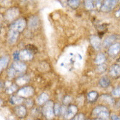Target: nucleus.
Here are the masks:
<instances>
[{
  "label": "nucleus",
  "mask_w": 120,
  "mask_h": 120,
  "mask_svg": "<svg viewBox=\"0 0 120 120\" xmlns=\"http://www.w3.org/2000/svg\"><path fill=\"white\" fill-rule=\"evenodd\" d=\"M13 58L15 60H19V53L18 52H16L13 54Z\"/></svg>",
  "instance_id": "nucleus-32"
},
{
  "label": "nucleus",
  "mask_w": 120,
  "mask_h": 120,
  "mask_svg": "<svg viewBox=\"0 0 120 120\" xmlns=\"http://www.w3.org/2000/svg\"><path fill=\"white\" fill-rule=\"evenodd\" d=\"M28 81L29 79H27L26 77H22V78H20V79H18V80L17 81V82L19 85H23L25 83L27 82Z\"/></svg>",
  "instance_id": "nucleus-27"
},
{
  "label": "nucleus",
  "mask_w": 120,
  "mask_h": 120,
  "mask_svg": "<svg viewBox=\"0 0 120 120\" xmlns=\"http://www.w3.org/2000/svg\"><path fill=\"white\" fill-rule=\"evenodd\" d=\"M19 10L16 8H12L8 10L6 13V18L9 21H11L19 15Z\"/></svg>",
  "instance_id": "nucleus-7"
},
{
  "label": "nucleus",
  "mask_w": 120,
  "mask_h": 120,
  "mask_svg": "<svg viewBox=\"0 0 120 120\" xmlns=\"http://www.w3.org/2000/svg\"><path fill=\"white\" fill-rule=\"evenodd\" d=\"M33 58V53L28 50H24L19 53V58L23 60H29Z\"/></svg>",
  "instance_id": "nucleus-10"
},
{
  "label": "nucleus",
  "mask_w": 120,
  "mask_h": 120,
  "mask_svg": "<svg viewBox=\"0 0 120 120\" xmlns=\"http://www.w3.org/2000/svg\"><path fill=\"white\" fill-rule=\"evenodd\" d=\"M19 31L15 30L10 29L8 35V41L10 44H14L16 41L19 36Z\"/></svg>",
  "instance_id": "nucleus-6"
},
{
  "label": "nucleus",
  "mask_w": 120,
  "mask_h": 120,
  "mask_svg": "<svg viewBox=\"0 0 120 120\" xmlns=\"http://www.w3.org/2000/svg\"><path fill=\"white\" fill-rule=\"evenodd\" d=\"M80 0H68V6L73 8H76L79 6Z\"/></svg>",
  "instance_id": "nucleus-19"
},
{
  "label": "nucleus",
  "mask_w": 120,
  "mask_h": 120,
  "mask_svg": "<svg viewBox=\"0 0 120 120\" xmlns=\"http://www.w3.org/2000/svg\"><path fill=\"white\" fill-rule=\"evenodd\" d=\"M85 4L88 9H92L94 7L93 0H85Z\"/></svg>",
  "instance_id": "nucleus-25"
},
{
  "label": "nucleus",
  "mask_w": 120,
  "mask_h": 120,
  "mask_svg": "<svg viewBox=\"0 0 120 120\" xmlns=\"http://www.w3.org/2000/svg\"></svg>",
  "instance_id": "nucleus-36"
},
{
  "label": "nucleus",
  "mask_w": 120,
  "mask_h": 120,
  "mask_svg": "<svg viewBox=\"0 0 120 120\" xmlns=\"http://www.w3.org/2000/svg\"><path fill=\"white\" fill-rule=\"evenodd\" d=\"M25 26H26V21H25L24 19L22 18L18 19L16 22L13 23L10 26V29L15 30L20 32L23 31Z\"/></svg>",
  "instance_id": "nucleus-5"
},
{
  "label": "nucleus",
  "mask_w": 120,
  "mask_h": 120,
  "mask_svg": "<svg viewBox=\"0 0 120 120\" xmlns=\"http://www.w3.org/2000/svg\"><path fill=\"white\" fill-rule=\"evenodd\" d=\"M11 101L13 104H19L23 101V98L16 97V96H14L11 98Z\"/></svg>",
  "instance_id": "nucleus-24"
},
{
  "label": "nucleus",
  "mask_w": 120,
  "mask_h": 120,
  "mask_svg": "<svg viewBox=\"0 0 120 120\" xmlns=\"http://www.w3.org/2000/svg\"><path fill=\"white\" fill-rule=\"evenodd\" d=\"M34 93V90L33 88L28 86V87L23 88L21 89L18 92V94L19 96H23V97H29L31 96Z\"/></svg>",
  "instance_id": "nucleus-8"
},
{
  "label": "nucleus",
  "mask_w": 120,
  "mask_h": 120,
  "mask_svg": "<svg viewBox=\"0 0 120 120\" xmlns=\"http://www.w3.org/2000/svg\"><path fill=\"white\" fill-rule=\"evenodd\" d=\"M26 49L30 52H31L32 53H36L37 51V49L34 45H27L26 46Z\"/></svg>",
  "instance_id": "nucleus-26"
},
{
  "label": "nucleus",
  "mask_w": 120,
  "mask_h": 120,
  "mask_svg": "<svg viewBox=\"0 0 120 120\" xmlns=\"http://www.w3.org/2000/svg\"><path fill=\"white\" fill-rule=\"evenodd\" d=\"M26 67L25 64L22 62L16 61L13 64L11 68H9L8 71V76L10 77H14L16 73H22L25 71Z\"/></svg>",
  "instance_id": "nucleus-1"
},
{
  "label": "nucleus",
  "mask_w": 120,
  "mask_h": 120,
  "mask_svg": "<svg viewBox=\"0 0 120 120\" xmlns=\"http://www.w3.org/2000/svg\"><path fill=\"white\" fill-rule=\"evenodd\" d=\"M112 120H120V118H119L116 115H112Z\"/></svg>",
  "instance_id": "nucleus-34"
},
{
  "label": "nucleus",
  "mask_w": 120,
  "mask_h": 120,
  "mask_svg": "<svg viewBox=\"0 0 120 120\" xmlns=\"http://www.w3.org/2000/svg\"><path fill=\"white\" fill-rule=\"evenodd\" d=\"M16 113L18 116L22 117L26 113V109L23 106H19L16 108Z\"/></svg>",
  "instance_id": "nucleus-18"
},
{
  "label": "nucleus",
  "mask_w": 120,
  "mask_h": 120,
  "mask_svg": "<svg viewBox=\"0 0 120 120\" xmlns=\"http://www.w3.org/2000/svg\"><path fill=\"white\" fill-rule=\"evenodd\" d=\"M53 102L49 101L47 102L43 108V113L45 116L51 118L53 116Z\"/></svg>",
  "instance_id": "nucleus-3"
},
{
  "label": "nucleus",
  "mask_w": 120,
  "mask_h": 120,
  "mask_svg": "<svg viewBox=\"0 0 120 120\" xmlns=\"http://www.w3.org/2000/svg\"><path fill=\"white\" fill-rule=\"evenodd\" d=\"M93 116L100 120H106L109 116V111L103 106L97 107L93 112Z\"/></svg>",
  "instance_id": "nucleus-2"
},
{
  "label": "nucleus",
  "mask_w": 120,
  "mask_h": 120,
  "mask_svg": "<svg viewBox=\"0 0 120 120\" xmlns=\"http://www.w3.org/2000/svg\"><path fill=\"white\" fill-rule=\"evenodd\" d=\"M101 99L104 101H106L107 103H109V104H113V103H114V100H113V98L110 96H106V95L101 96Z\"/></svg>",
  "instance_id": "nucleus-23"
},
{
  "label": "nucleus",
  "mask_w": 120,
  "mask_h": 120,
  "mask_svg": "<svg viewBox=\"0 0 120 120\" xmlns=\"http://www.w3.org/2000/svg\"><path fill=\"white\" fill-rule=\"evenodd\" d=\"M110 74L113 77H118L120 76V66L113 65L110 68Z\"/></svg>",
  "instance_id": "nucleus-13"
},
{
  "label": "nucleus",
  "mask_w": 120,
  "mask_h": 120,
  "mask_svg": "<svg viewBox=\"0 0 120 120\" xmlns=\"http://www.w3.org/2000/svg\"><path fill=\"white\" fill-rule=\"evenodd\" d=\"M111 82L109 78L106 76H104L101 78L99 81L100 85L103 88H106L109 85Z\"/></svg>",
  "instance_id": "nucleus-16"
},
{
  "label": "nucleus",
  "mask_w": 120,
  "mask_h": 120,
  "mask_svg": "<svg viewBox=\"0 0 120 120\" xmlns=\"http://www.w3.org/2000/svg\"><path fill=\"white\" fill-rule=\"evenodd\" d=\"M77 112V108L75 106H71L69 108L68 110H67L65 116L67 118H70L72 117L75 113Z\"/></svg>",
  "instance_id": "nucleus-15"
},
{
  "label": "nucleus",
  "mask_w": 120,
  "mask_h": 120,
  "mask_svg": "<svg viewBox=\"0 0 120 120\" xmlns=\"http://www.w3.org/2000/svg\"><path fill=\"white\" fill-rule=\"evenodd\" d=\"M105 60V55L100 53L97 55V57L96 58V63L97 64H102Z\"/></svg>",
  "instance_id": "nucleus-21"
},
{
  "label": "nucleus",
  "mask_w": 120,
  "mask_h": 120,
  "mask_svg": "<svg viewBox=\"0 0 120 120\" xmlns=\"http://www.w3.org/2000/svg\"><path fill=\"white\" fill-rule=\"evenodd\" d=\"M38 19L37 16H33L30 18L28 22V27L30 29H36L38 25Z\"/></svg>",
  "instance_id": "nucleus-12"
},
{
  "label": "nucleus",
  "mask_w": 120,
  "mask_h": 120,
  "mask_svg": "<svg viewBox=\"0 0 120 120\" xmlns=\"http://www.w3.org/2000/svg\"><path fill=\"white\" fill-rule=\"evenodd\" d=\"M118 0H105L103 3L101 11L103 12H109L111 11L116 5Z\"/></svg>",
  "instance_id": "nucleus-4"
},
{
  "label": "nucleus",
  "mask_w": 120,
  "mask_h": 120,
  "mask_svg": "<svg viewBox=\"0 0 120 120\" xmlns=\"http://www.w3.org/2000/svg\"><path fill=\"white\" fill-rule=\"evenodd\" d=\"M120 51V45L119 43L114 44L113 45H111L109 49V54L110 55H115L117 54Z\"/></svg>",
  "instance_id": "nucleus-14"
},
{
  "label": "nucleus",
  "mask_w": 120,
  "mask_h": 120,
  "mask_svg": "<svg viewBox=\"0 0 120 120\" xmlns=\"http://www.w3.org/2000/svg\"><path fill=\"white\" fill-rule=\"evenodd\" d=\"M9 58L8 56H3L1 58L0 61V67H1V71L4 68L7 67V64H8Z\"/></svg>",
  "instance_id": "nucleus-17"
},
{
  "label": "nucleus",
  "mask_w": 120,
  "mask_h": 120,
  "mask_svg": "<svg viewBox=\"0 0 120 120\" xmlns=\"http://www.w3.org/2000/svg\"><path fill=\"white\" fill-rule=\"evenodd\" d=\"M115 15H116V17L120 16V9L118 11H116V14H115Z\"/></svg>",
  "instance_id": "nucleus-35"
},
{
  "label": "nucleus",
  "mask_w": 120,
  "mask_h": 120,
  "mask_svg": "<svg viewBox=\"0 0 120 120\" xmlns=\"http://www.w3.org/2000/svg\"><path fill=\"white\" fill-rule=\"evenodd\" d=\"M106 68V67L105 64H100V65L98 66V71H100V72H103V71H105Z\"/></svg>",
  "instance_id": "nucleus-30"
},
{
  "label": "nucleus",
  "mask_w": 120,
  "mask_h": 120,
  "mask_svg": "<svg viewBox=\"0 0 120 120\" xmlns=\"http://www.w3.org/2000/svg\"><path fill=\"white\" fill-rule=\"evenodd\" d=\"M112 95L116 97H120V88H117L113 90L112 91Z\"/></svg>",
  "instance_id": "nucleus-28"
},
{
  "label": "nucleus",
  "mask_w": 120,
  "mask_h": 120,
  "mask_svg": "<svg viewBox=\"0 0 120 120\" xmlns=\"http://www.w3.org/2000/svg\"><path fill=\"white\" fill-rule=\"evenodd\" d=\"M101 1H102V0H93V3H94L95 4H100Z\"/></svg>",
  "instance_id": "nucleus-33"
},
{
  "label": "nucleus",
  "mask_w": 120,
  "mask_h": 120,
  "mask_svg": "<svg viewBox=\"0 0 120 120\" xmlns=\"http://www.w3.org/2000/svg\"><path fill=\"white\" fill-rule=\"evenodd\" d=\"M97 93L95 91H92L91 93H90L88 95V99L89 101H94L95 100L97 99Z\"/></svg>",
  "instance_id": "nucleus-22"
},
{
  "label": "nucleus",
  "mask_w": 120,
  "mask_h": 120,
  "mask_svg": "<svg viewBox=\"0 0 120 120\" xmlns=\"http://www.w3.org/2000/svg\"><path fill=\"white\" fill-rule=\"evenodd\" d=\"M116 40V36L115 35H111L107 37L103 42V46L105 48L110 46L113 44V42L115 41Z\"/></svg>",
  "instance_id": "nucleus-11"
},
{
  "label": "nucleus",
  "mask_w": 120,
  "mask_h": 120,
  "mask_svg": "<svg viewBox=\"0 0 120 120\" xmlns=\"http://www.w3.org/2000/svg\"><path fill=\"white\" fill-rule=\"evenodd\" d=\"M90 41L91 43L92 46L96 49H100L101 48V41L98 37L96 36H93L90 38Z\"/></svg>",
  "instance_id": "nucleus-9"
},
{
  "label": "nucleus",
  "mask_w": 120,
  "mask_h": 120,
  "mask_svg": "<svg viewBox=\"0 0 120 120\" xmlns=\"http://www.w3.org/2000/svg\"><path fill=\"white\" fill-rule=\"evenodd\" d=\"M54 111H55V115H58L59 113H60V111H61V108L59 106L58 104L55 105L54 107Z\"/></svg>",
  "instance_id": "nucleus-29"
},
{
  "label": "nucleus",
  "mask_w": 120,
  "mask_h": 120,
  "mask_svg": "<svg viewBox=\"0 0 120 120\" xmlns=\"http://www.w3.org/2000/svg\"><path fill=\"white\" fill-rule=\"evenodd\" d=\"M48 97H48V96L46 94L43 93V94H41L38 98V103H39L40 105H42V104L44 103L45 101H47V100L48 99Z\"/></svg>",
  "instance_id": "nucleus-20"
},
{
  "label": "nucleus",
  "mask_w": 120,
  "mask_h": 120,
  "mask_svg": "<svg viewBox=\"0 0 120 120\" xmlns=\"http://www.w3.org/2000/svg\"><path fill=\"white\" fill-rule=\"evenodd\" d=\"M16 88V86H15V85H12V86H11L8 89L7 91H8L9 93H13L14 91H15Z\"/></svg>",
  "instance_id": "nucleus-31"
}]
</instances>
